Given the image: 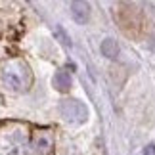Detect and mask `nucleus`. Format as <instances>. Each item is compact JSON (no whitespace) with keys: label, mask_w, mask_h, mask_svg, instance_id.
<instances>
[{"label":"nucleus","mask_w":155,"mask_h":155,"mask_svg":"<svg viewBox=\"0 0 155 155\" xmlns=\"http://www.w3.org/2000/svg\"><path fill=\"white\" fill-rule=\"evenodd\" d=\"M0 82L12 92H27L33 82L31 69L23 61H8L0 71Z\"/></svg>","instance_id":"obj_1"},{"label":"nucleus","mask_w":155,"mask_h":155,"mask_svg":"<svg viewBox=\"0 0 155 155\" xmlns=\"http://www.w3.org/2000/svg\"><path fill=\"white\" fill-rule=\"evenodd\" d=\"M54 86H56L58 92H69L71 88V77L67 71H58L54 75Z\"/></svg>","instance_id":"obj_4"},{"label":"nucleus","mask_w":155,"mask_h":155,"mask_svg":"<svg viewBox=\"0 0 155 155\" xmlns=\"http://www.w3.org/2000/svg\"><path fill=\"white\" fill-rule=\"evenodd\" d=\"M102 54L107 59H115L119 56V44H117V40L105 38L104 42H102Z\"/></svg>","instance_id":"obj_5"},{"label":"nucleus","mask_w":155,"mask_h":155,"mask_svg":"<svg viewBox=\"0 0 155 155\" xmlns=\"http://www.w3.org/2000/svg\"><path fill=\"white\" fill-rule=\"evenodd\" d=\"M144 155H155V144H150L144 147Z\"/></svg>","instance_id":"obj_6"},{"label":"nucleus","mask_w":155,"mask_h":155,"mask_svg":"<svg viewBox=\"0 0 155 155\" xmlns=\"http://www.w3.org/2000/svg\"><path fill=\"white\" fill-rule=\"evenodd\" d=\"M59 113L65 121L69 123H84L86 117H88V109L86 105L79 102V100H73V98H67V100H61L59 104Z\"/></svg>","instance_id":"obj_2"},{"label":"nucleus","mask_w":155,"mask_h":155,"mask_svg":"<svg viewBox=\"0 0 155 155\" xmlns=\"http://www.w3.org/2000/svg\"><path fill=\"white\" fill-rule=\"evenodd\" d=\"M69 10H71V15L77 23L84 25L90 17V4L88 2H71L69 4Z\"/></svg>","instance_id":"obj_3"}]
</instances>
